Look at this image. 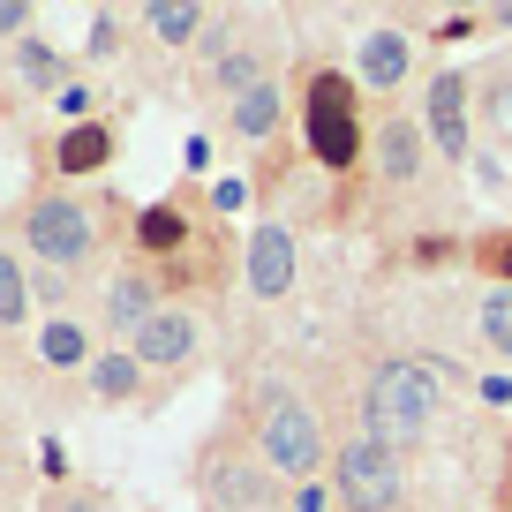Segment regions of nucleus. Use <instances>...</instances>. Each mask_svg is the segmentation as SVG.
Masks as SVG:
<instances>
[{
    "label": "nucleus",
    "instance_id": "1",
    "mask_svg": "<svg viewBox=\"0 0 512 512\" xmlns=\"http://www.w3.org/2000/svg\"><path fill=\"white\" fill-rule=\"evenodd\" d=\"M241 422H249L256 460L272 467L287 490H302V482H324V467H332V437H324L317 400H309V392L287 377V369H264V377L249 384V407H241Z\"/></svg>",
    "mask_w": 512,
    "mask_h": 512
},
{
    "label": "nucleus",
    "instance_id": "2",
    "mask_svg": "<svg viewBox=\"0 0 512 512\" xmlns=\"http://www.w3.org/2000/svg\"><path fill=\"white\" fill-rule=\"evenodd\" d=\"M445 384L422 369V354H377L362 377V392H354V437H369V445L384 452H415L437 437V422H445Z\"/></svg>",
    "mask_w": 512,
    "mask_h": 512
},
{
    "label": "nucleus",
    "instance_id": "3",
    "mask_svg": "<svg viewBox=\"0 0 512 512\" xmlns=\"http://www.w3.org/2000/svg\"><path fill=\"white\" fill-rule=\"evenodd\" d=\"M302 151L309 166H324V174H362L369 159V106H362V83L347 76V68H309L302 76Z\"/></svg>",
    "mask_w": 512,
    "mask_h": 512
},
{
    "label": "nucleus",
    "instance_id": "4",
    "mask_svg": "<svg viewBox=\"0 0 512 512\" xmlns=\"http://www.w3.org/2000/svg\"><path fill=\"white\" fill-rule=\"evenodd\" d=\"M189 482H196V505L204 512H279V490H287L272 467L256 460L249 430H234V422H219V430L204 437Z\"/></svg>",
    "mask_w": 512,
    "mask_h": 512
},
{
    "label": "nucleus",
    "instance_id": "5",
    "mask_svg": "<svg viewBox=\"0 0 512 512\" xmlns=\"http://www.w3.org/2000/svg\"><path fill=\"white\" fill-rule=\"evenodd\" d=\"M324 490H332V512H400V505H407V460L347 430V437L332 445Z\"/></svg>",
    "mask_w": 512,
    "mask_h": 512
},
{
    "label": "nucleus",
    "instance_id": "6",
    "mask_svg": "<svg viewBox=\"0 0 512 512\" xmlns=\"http://www.w3.org/2000/svg\"><path fill=\"white\" fill-rule=\"evenodd\" d=\"M23 249L38 256V272H83L98 256V211L68 189H46L23 204Z\"/></svg>",
    "mask_w": 512,
    "mask_h": 512
},
{
    "label": "nucleus",
    "instance_id": "7",
    "mask_svg": "<svg viewBox=\"0 0 512 512\" xmlns=\"http://www.w3.org/2000/svg\"><path fill=\"white\" fill-rule=\"evenodd\" d=\"M369 181H377L384 196H415V189H430V136H422V113H407V106H384L377 121H369Z\"/></svg>",
    "mask_w": 512,
    "mask_h": 512
},
{
    "label": "nucleus",
    "instance_id": "8",
    "mask_svg": "<svg viewBox=\"0 0 512 512\" xmlns=\"http://www.w3.org/2000/svg\"><path fill=\"white\" fill-rule=\"evenodd\" d=\"M422 136L445 166H467L475 159V76L467 68H437L422 83Z\"/></svg>",
    "mask_w": 512,
    "mask_h": 512
},
{
    "label": "nucleus",
    "instance_id": "9",
    "mask_svg": "<svg viewBox=\"0 0 512 512\" xmlns=\"http://www.w3.org/2000/svg\"><path fill=\"white\" fill-rule=\"evenodd\" d=\"M241 279H249L256 302H287L294 294V279H302V241H294V226L279 219V211H256L249 249H241Z\"/></svg>",
    "mask_w": 512,
    "mask_h": 512
},
{
    "label": "nucleus",
    "instance_id": "10",
    "mask_svg": "<svg viewBox=\"0 0 512 512\" xmlns=\"http://www.w3.org/2000/svg\"><path fill=\"white\" fill-rule=\"evenodd\" d=\"M128 354L144 362V377H189V369L204 362V324H196V309L166 302L159 317H144V324H136Z\"/></svg>",
    "mask_w": 512,
    "mask_h": 512
},
{
    "label": "nucleus",
    "instance_id": "11",
    "mask_svg": "<svg viewBox=\"0 0 512 512\" xmlns=\"http://www.w3.org/2000/svg\"><path fill=\"white\" fill-rule=\"evenodd\" d=\"M166 309V279L151 272V264H121V272H106V287H98V317H106L113 339H136V324L159 317Z\"/></svg>",
    "mask_w": 512,
    "mask_h": 512
},
{
    "label": "nucleus",
    "instance_id": "12",
    "mask_svg": "<svg viewBox=\"0 0 512 512\" xmlns=\"http://www.w3.org/2000/svg\"><path fill=\"white\" fill-rule=\"evenodd\" d=\"M354 68H362L369 91H407V76H415V38H407L400 23H377V31H362V46H354Z\"/></svg>",
    "mask_w": 512,
    "mask_h": 512
},
{
    "label": "nucleus",
    "instance_id": "13",
    "mask_svg": "<svg viewBox=\"0 0 512 512\" xmlns=\"http://www.w3.org/2000/svg\"><path fill=\"white\" fill-rule=\"evenodd\" d=\"M279 128H287V76H264L256 91H241L226 106V136L234 144H279Z\"/></svg>",
    "mask_w": 512,
    "mask_h": 512
},
{
    "label": "nucleus",
    "instance_id": "14",
    "mask_svg": "<svg viewBox=\"0 0 512 512\" xmlns=\"http://www.w3.org/2000/svg\"><path fill=\"white\" fill-rule=\"evenodd\" d=\"M189 234H196V219H189L181 196H159V204L136 211V249H144V264H174V256L189 249Z\"/></svg>",
    "mask_w": 512,
    "mask_h": 512
},
{
    "label": "nucleus",
    "instance_id": "15",
    "mask_svg": "<svg viewBox=\"0 0 512 512\" xmlns=\"http://www.w3.org/2000/svg\"><path fill=\"white\" fill-rule=\"evenodd\" d=\"M113 151H121V136H113L106 121H76V128H61V144H53V166H61L68 181H83V174H106Z\"/></svg>",
    "mask_w": 512,
    "mask_h": 512
},
{
    "label": "nucleus",
    "instance_id": "16",
    "mask_svg": "<svg viewBox=\"0 0 512 512\" xmlns=\"http://www.w3.org/2000/svg\"><path fill=\"white\" fill-rule=\"evenodd\" d=\"M475 121H482V136H490L497 151H512V53L475 76Z\"/></svg>",
    "mask_w": 512,
    "mask_h": 512
},
{
    "label": "nucleus",
    "instance_id": "17",
    "mask_svg": "<svg viewBox=\"0 0 512 512\" xmlns=\"http://www.w3.org/2000/svg\"><path fill=\"white\" fill-rule=\"evenodd\" d=\"M83 384H91V400H98V407H128L136 392H144V362H136L128 347H106V354H91Z\"/></svg>",
    "mask_w": 512,
    "mask_h": 512
},
{
    "label": "nucleus",
    "instance_id": "18",
    "mask_svg": "<svg viewBox=\"0 0 512 512\" xmlns=\"http://www.w3.org/2000/svg\"><path fill=\"white\" fill-rule=\"evenodd\" d=\"M211 16H219V8H196V0H151V8H144V31L159 38V46H189L196 53V38L211 31Z\"/></svg>",
    "mask_w": 512,
    "mask_h": 512
},
{
    "label": "nucleus",
    "instance_id": "19",
    "mask_svg": "<svg viewBox=\"0 0 512 512\" xmlns=\"http://www.w3.org/2000/svg\"><path fill=\"white\" fill-rule=\"evenodd\" d=\"M38 362L46 369H91V332L76 317H46L38 324Z\"/></svg>",
    "mask_w": 512,
    "mask_h": 512
},
{
    "label": "nucleus",
    "instance_id": "20",
    "mask_svg": "<svg viewBox=\"0 0 512 512\" xmlns=\"http://www.w3.org/2000/svg\"><path fill=\"white\" fill-rule=\"evenodd\" d=\"M16 68H23V83H31L38 98H61L68 83H76V76H68V61L46 46V38H16Z\"/></svg>",
    "mask_w": 512,
    "mask_h": 512
},
{
    "label": "nucleus",
    "instance_id": "21",
    "mask_svg": "<svg viewBox=\"0 0 512 512\" xmlns=\"http://www.w3.org/2000/svg\"><path fill=\"white\" fill-rule=\"evenodd\" d=\"M475 332H482V347H490L497 362H512V287H482Z\"/></svg>",
    "mask_w": 512,
    "mask_h": 512
},
{
    "label": "nucleus",
    "instance_id": "22",
    "mask_svg": "<svg viewBox=\"0 0 512 512\" xmlns=\"http://www.w3.org/2000/svg\"><path fill=\"white\" fill-rule=\"evenodd\" d=\"M31 317V264H16V249H0V324Z\"/></svg>",
    "mask_w": 512,
    "mask_h": 512
},
{
    "label": "nucleus",
    "instance_id": "23",
    "mask_svg": "<svg viewBox=\"0 0 512 512\" xmlns=\"http://www.w3.org/2000/svg\"><path fill=\"white\" fill-rule=\"evenodd\" d=\"M467 256H475V272H482V279H497V287H512V226H497V234H482V241H475V249H467Z\"/></svg>",
    "mask_w": 512,
    "mask_h": 512
},
{
    "label": "nucleus",
    "instance_id": "24",
    "mask_svg": "<svg viewBox=\"0 0 512 512\" xmlns=\"http://www.w3.org/2000/svg\"><path fill=\"white\" fill-rule=\"evenodd\" d=\"M83 46H91L98 61H106V53H121V16H113V8H98V16H91V38H83Z\"/></svg>",
    "mask_w": 512,
    "mask_h": 512
},
{
    "label": "nucleus",
    "instance_id": "25",
    "mask_svg": "<svg viewBox=\"0 0 512 512\" xmlns=\"http://www.w3.org/2000/svg\"><path fill=\"white\" fill-rule=\"evenodd\" d=\"M241 204H249V181H241V174L211 181V211H219V219H226V211H241Z\"/></svg>",
    "mask_w": 512,
    "mask_h": 512
},
{
    "label": "nucleus",
    "instance_id": "26",
    "mask_svg": "<svg viewBox=\"0 0 512 512\" xmlns=\"http://www.w3.org/2000/svg\"><path fill=\"white\" fill-rule=\"evenodd\" d=\"M91 98H98L91 83H68V91L53 98V106H61V113H68V128H76V121H91Z\"/></svg>",
    "mask_w": 512,
    "mask_h": 512
},
{
    "label": "nucleus",
    "instance_id": "27",
    "mask_svg": "<svg viewBox=\"0 0 512 512\" xmlns=\"http://www.w3.org/2000/svg\"><path fill=\"white\" fill-rule=\"evenodd\" d=\"M46 512H113V505H106L98 490H61V497H53Z\"/></svg>",
    "mask_w": 512,
    "mask_h": 512
},
{
    "label": "nucleus",
    "instance_id": "28",
    "mask_svg": "<svg viewBox=\"0 0 512 512\" xmlns=\"http://www.w3.org/2000/svg\"><path fill=\"white\" fill-rule=\"evenodd\" d=\"M0 38H31V8L23 0H0Z\"/></svg>",
    "mask_w": 512,
    "mask_h": 512
},
{
    "label": "nucleus",
    "instance_id": "29",
    "mask_svg": "<svg viewBox=\"0 0 512 512\" xmlns=\"http://www.w3.org/2000/svg\"><path fill=\"white\" fill-rule=\"evenodd\" d=\"M294 512H332V490H324V482H302V490H294Z\"/></svg>",
    "mask_w": 512,
    "mask_h": 512
},
{
    "label": "nucleus",
    "instance_id": "30",
    "mask_svg": "<svg viewBox=\"0 0 512 512\" xmlns=\"http://www.w3.org/2000/svg\"><path fill=\"white\" fill-rule=\"evenodd\" d=\"M475 392H482V407H512V384H505V377H482Z\"/></svg>",
    "mask_w": 512,
    "mask_h": 512
},
{
    "label": "nucleus",
    "instance_id": "31",
    "mask_svg": "<svg viewBox=\"0 0 512 512\" xmlns=\"http://www.w3.org/2000/svg\"><path fill=\"white\" fill-rule=\"evenodd\" d=\"M189 174H211V136H189Z\"/></svg>",
    "mask_w": 512,
    "mask_h": 512
},
{
    "label": "nucleus",
    "instance_id": "32",
    "mask_svg": "<svg viewBox=\"0 0 512 512\" xmlns=\"http://www.w3.org/2000/svg\"><path fill=\"white\" fill-rule=\"evenodd\" d=\"M482 23H497V31H512V0H497V8H482Z\"/></svg>",
    "mask_w": 512,
    "mask_h": 512
}]
</instances>
